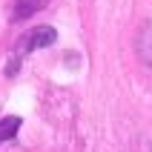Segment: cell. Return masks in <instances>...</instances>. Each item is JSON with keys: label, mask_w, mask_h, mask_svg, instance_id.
Here are the masks:
<instances>
[{"label": "cell", "mask_w": 152, "mask_h": 152, "mask_svg": "<svg viewBox=\"0 0 152 152\" xmlns=\"http://www.w3.org/2000/svg\"><path fill=\"white\" fill-rule=\"evenodd\" d=\"M46 3H49V0H15V6H12V23H20L26 17L37 15Z\"/></svg>", "instance_id": "7a4b0ae2"}, {"label": "cell", "mask_w": 152, "mask_h": 152, "mask_svg": "<svg viewBox=\"0 0 152 152\" xmlns=\"http://www.w3.org/2000/svg\"><path fill=\"white\" fill-rule=\"evenodd\" d=\"M17 129H20V118H15V115L3 118V121H0V144H3V141H9V138H15Z\"/></svg>", "instance_id": "277c9868"}, {"label": "cell", "mask_w": 152, "mask_h": 152, "mask_svg": "<svg viewBox=\"0 0 152 152\" xmlns=\"http://www.w3.org/2000/svg\"><path fill=\"white\" fill-rule=\"evenodd\" d=\"M138 55L144 60L146 66L152 69V20H146L138 32Z\"/></svg>", "instance_id": "3957f363"}, {"label": "cell", "mask_w": 152, "mask_h": 152, "mask_svg": "<svg viewBox=\"0 0 152 152\" xmlns=\"http://www.w3.org/2000/svg\"><path fill=\"white\" fill-rule=\"evenodd\" d=\"M58 40V32L52 29V26H34L32 32H26L20 40H17L15 46V63H12V72H15L17 60H23V55H29V52L34 49H46V46H52V43Z\"/></svg>", "instance_id": "6da1fadb"}]
</instances>
